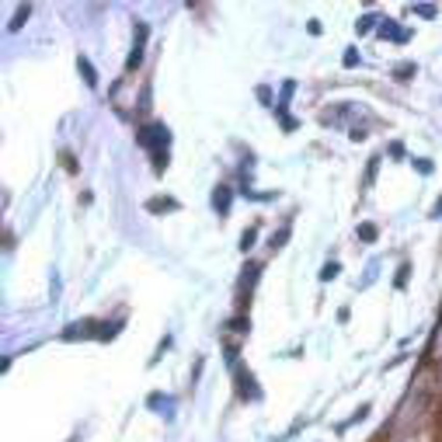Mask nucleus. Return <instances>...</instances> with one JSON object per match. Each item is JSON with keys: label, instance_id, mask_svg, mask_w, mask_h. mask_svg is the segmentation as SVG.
I'll use <instances>...</instances> for the list:
<instances>
[{"label": "nucleus", "instance_id": "1", "mask_svg": "<svg viewBox=\"0 0 442 442\" xmlns=\"http://www.w3.org/2000/svg\"><path fill=\"white\" fill-rule=\"evenodd\" d=\"M334 275H338V265H327V268L321 272V279H334Z\"/></svg>", "mask_w": 442, "mask_h": 442}]
</instances>
